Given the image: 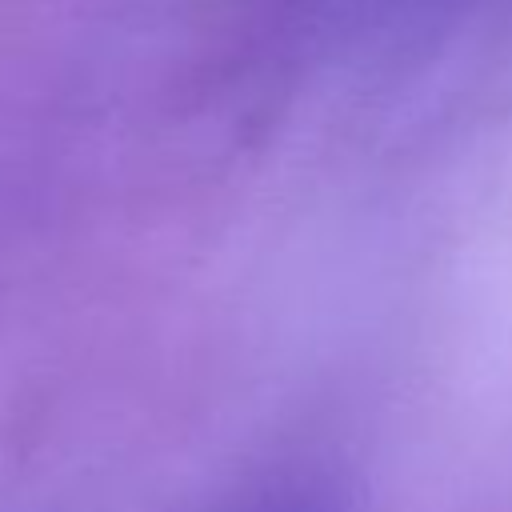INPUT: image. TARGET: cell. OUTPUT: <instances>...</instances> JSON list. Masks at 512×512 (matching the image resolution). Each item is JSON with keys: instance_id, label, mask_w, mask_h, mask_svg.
Instances as JSON below:
<instances>
[{"instance_id": "6da1fadb", "label": "cell", "mask_w": 512, "mask_h": 512, "mask_svg": "<svg viewBox=\"0 0 512 512\" xmlns=\"http://www.w3.org/2000/svg\"><path fill=\"white\" fill-rule=\"evenodd\" d=\"M272 512H300V508H272ZM308 512V508H304Z\"/></svg>"}]
</instances>
